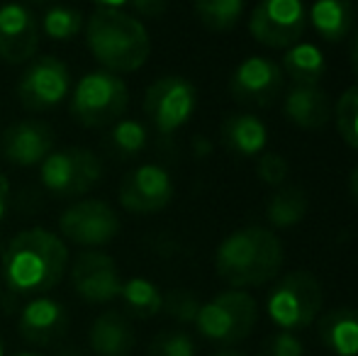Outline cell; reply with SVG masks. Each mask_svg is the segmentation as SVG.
Wrapping results in <instances>:
<instances>
[{
    "label": "cell",
    "mask_w": 358,
    "mask_h": 356,
    "mask_svg": "<svg viewBox=\"0 0 358 356\" xmlns=\"http://www.w3.org/2000/svg\"><path fill=\"white\" fill-rule=\"evenodd\" d=\"M69 269V247L59 234L29 227L10 239L3 257L5 283L17 295H44L62 283Z\"/></svg>",
    "instance_id": "cell-1"
},
{
    "label": "cell",
    "mask_w": 358,
    "mask_h": 356,
    "mask_svg": "<svg viewBox=\"0 0 358 356\" xmlns=\"http://www.w3.org/2000/svg\"><path fill=\"white\" fill-rule=\"evenodd\" d=\"M283 262V244L266 227L236 229L215 252L217 276L236 290L271 283L280 273Z\"/></svg>",
    "instance_id": "cell-2"
},
{
    "label": "cell",
    "mask_w": 358,
    "mask_h": 356,
    "mask_svg": "<svg viewBox=\"0 0 358 356\" xmlns=\"http://www.w3.org/2000/svg\"><path fill=\"white\" fill-rule=\"evenodd\" d=\"M85 42L105 71H139L151 54L149 32L137 17L115 8H98L85 20Z\"/></svg>",
    "instance_id": "cell-3"
},
{
    "label": "cell",
    "mask_w": 358,
    "mask_h": 356,
    "mask_svg": "<svg viewBox=\"0 0 358 356\" xmlns=\"http://www.w3.org/2000/svg\"><path fill=\"white\" fill-rule=\"evenodd\" d=\"M129 108V88L122 76L110 71H90L76 83L69 103L73 122L98 129L122 120Z\"/></svg>",
    "instance_id": "cell-4"
},
{
    "label": "cell",
    "mask_w": 358,
    "mask_h": 356,
    "mask_svg": "<svg viewBox=\"0 0 358 356\" xmlns=\"http://www.w3.org/2000/svg\"><path fill=\"white\" fill-rule=\"evenodd\" d=\"M259 322V305L254 295L246 290H224L215 295L213 300L200 305V313L195 318V327L205 339L215 344H239L254 332Z\"/></svg>",
    "instance_id": "cell-5"
},
{
    "label": "cell",
    "mask_w": 358,
    "mask_h": 356,
    "mask_svg": "<svg viewBox=\"0 0 358 356\" xmlns=\"http://www.w3.org/2000/svg\"><path fill=\"white\" fill-rule=\"evenodd\" d=\"M324 305V290L310 271L285 273L266 298L268 318L285 332L310 327Z\"/></svg>",
    "instance_id": "cell-6"
},
{
    "label": "cell",
    "mask_w": 358,
    "mask_h": 356,
    "mask_svg": "<svg viewBox=\"0 0 358 356\" xmlns=\"http://www.w3.org/2000/svg\"><path fill=\"white\" fill-rule=\"evenodd\" d=\"M103 178V164L90 149H54L39 164V180L57 198H78L95 188Z\"/></svg>",
    "instance_id": "cell-7"
},
{
    "label": "cell",
    "mask_w": 358,
    "mask_h": 356,
    "mask_svg": "<svg viewBox=\"0 0 358 356\" xmlns=\"http://www.w3.org/2000/svg\"><path fill=\"white\" fill-rule=\"evenodd\" d=\"M195 105L198 90L183 76H161L144 93V115L161 134H173L188 124Z\"/></svg>",
    "instance_id": "cell-8"
},
{
    "label": "cell",
    "mask_w": 358,
    "mask_h": 356,
    "mask_svg": "<svg viewBox=\"0 0 358 356\" xmlns=\"http://www.w3.org/2000/svg\"><path fill=\"white\" fill-rule=\"evenodd\" d=\"M307 29V8L302 0H261L249 17V32L271 49H290Z\"/></svg>",
    "instance_id": "cell-9"
},
{
    "label": "cell",
    "mask_w": 358,
    "mask_h": 356,
    "mask_svg": "<svg viewBox=\"0 0 358 356\" xmlns=\"http://www.w3.org/2000/svg\"><path fill=\"white\" fill-rule=\"evenodd\" d=\"M59 229L69 242L85 249L105 247L120 234V218L115 208L105 200L85 198L64 210L59 218Z\"/></svg>",
    "instance_id": "cell-10"
},
{
    "label": "cell",
    "mask_w": 358,
    "mask_h": 356,
    "mask_svg": "<svg viewBox=\"0 0 358 356\" xmlns=\"http://www.w3.org/2000/svg\"><path fill=\"white\" fill-rule=\"evenodd\" d=\"M71 88V71L57 57H39L24 69L17 83V98L27 110H47L59 105Z\"/></svg>",
    "instance_id": "cell-11"
},
{
    "label": "cell",
    "mask_w": 358,
    "mask_h": 356,
    "mask_svg": "<svg viewBox=\"0 0 358 356\" xmlns=\"http://www.w3.org/2000/svg\"><path fill=\"white\" fill-rule=\"evenodd\" d=\"M173 200V178L159 164L132 169L120 183V205L134 215L161 213Z\"/></svg>",
    "instance_id": "cell-12"
},
{
    "label": "cell",
    "mask_w": 358,
    "mask_h": 356,
    "mask_svg": "<svg viewBox=\"0 0 358 356\" xmlns=\"http://www.w3.org/2000/svg\"><path fill=\"white\" fill-rule=\"evenodd\" d=\"M285 76L275 62L266 57H249L234 69L229 78V93L236 103L251 108H266L283 93Z\"/></svg>",
    "instance_id": "cell-13"
},
{
    "label": "cell",
    "mask_w": 358,
    "mask_h": 356,
    "mask_svg": "<svg viewBox=\"0 0 358 356\" xmlns=\"http://www.w3.org/2000/svg\"><path fill=\"white\" fill-rule=\"evenodd\" d=\"M71 285L85 303H113L122 290V276L113 257L105 252H80L71 264Z\"/></svg>",
    "instance_id": "cell-14"
},
{
    "label": "cell",
    "mask_w": 358,
    "mask_h": 356,
    "mask_svg": "<svg viewBox=\"0 0 358 356\" xmlns=\"http://www.w3.org/2000/svg\"><path fill=\"white\" fill-rule=\"evenodd\" d=\"M39 22L22 3L0 8V59L8 64H27L37 57Z\"/></svg>",
    "instance_id": "cell-15"
},
{
    "label": "cell",
    "mask_w": 358,
    "mask_h": 356,
    "mask_svg": "<svg viewBox=\"0 0 358 356\" xmlns=\"http://www.w3.org/2000/svg\"><path fill=\"white\" fill-rule=\"evenodd\" d=\"M0 152L15 166H39L54 152V132L42 120H22L3 132Z\"/></svg>",
    "instance_id": "cell-16"
},
{
    "label": "cell",
    "mask_w": 358,
    "mask_h": 356,
    "mask_svg": "<svg viewBox=\"0 0 358 356\" xmlns=\"http://www.w3.org/2000/svg\"><path fill=\"white\" fill-rule=\"evenodd\" d=\"M69 329V313L59 300L37 295L22 308L17 320V332L27 344L34 347H47L66 334Z\"/></svg>",
    "instance_id": "cell-17"
},
{
    "label": "cell",
    "mask_w": 358,
    "mask_h": 356,
    "mask_svg": "<svg viewBox=\"0 0 358 356\" xmlns=\"http://www.w3.org/2000/svg\"><path fill=\"white\" fill-rule=\"evenodd\" d=\"M220 139L227 152L234 157H259L266 152L268 144V129L264 120H259L251 113H231L222 120L220 124Z\"/></svg>",
    "instance_id": "cell-18"
},
{
    "label": "cell",
    "mask_w": 358,
    "mask_h": 356,
    "mask_svg": "<svg viewBox=\"0 0 358 356\" xmlns=\"http://www.w3.org/2000/svg\"><path fill=\"white\" fill-rule=\"evenodd\" d=\"M283 110L292 124L310 132L322 129L334 118L329 95L320 86H292L285 95Z\"/></svg>",
    "instance_id": "cell-19"
},
{
    "label": "cell",
    "mask_w": 358,
    "mask_h": 356,
    "mask_svg": "<svg viewBox=\"0 0 358 356\" xmlns=\"http://www.w3.org/2000/svg\"><path fill=\"white\" fill-rule=\"evenodd\" d=\"M88 342L95 356H129L134 349L132 322L120 310H105L90 325Z\"/></svg>",
    "instance_id": "cell-20"
},
{
    "label": "cell",
    "mask_w": 358,
    "mask_h": 356,
    "mask_svg": "<svg viewBox=\"0 0 358 356\" xmlns=\"http://www.w3.org/2000/svg\"><path fill=\"white\" fill-rule=\"evenodd\" d=\"M320 342L336 356H358V310H329L320 320Z\"/></svg>",
    "instance_id": "cell-21"
},
{
    "label": "cell",
    "mask_w": 358,
    "mask_h": 356,
    "mask_svg": "<svg viewBox=\"0 0 358 356\" xmlns=\"http://www.w3.org/2000/svg\"><path fill=\"white\" fill-rule=\"evenodd\" d=\"M315 32L324 42H344L354 24V8L349 0H317L307 13Z\"/></svg>",
    "instance_id": "cell-22"
},
{
    "label": "cell",
    "mask_w": 358,
    "mask_h": 356,
    "mask_svg": "<svg viewBox=\"0 0 358 356\" xmlns=\"http://www.w3.org/2000/svg\"><path fill=\"white\" fill-rule=\"evenodd\" d=\"M283 69L295 81V86H317L327 73V62L320 47L297 42L290 49H285Z\"/></svg>",
    "instance_id": "cell-23"
},
{
    "label": "cell",
    "mask_w": 358,
    "mask_h": 356,
    "mask_svg": "<svg viewBox=\"0 0 358 356\" xmlns=\"http://www.w3.org/2000/svg\"><path fill=\"white\" fill-rule=\"evenodd\" d=\"M310 210V200H307V193L297 185H285V188H278L273 195H271L268 205H266V213H268V220L273 227H295L297 222H302Z\"/></svg>",
    "instance_id": "cell-24"
},
{
    "label": "cell",
    "mask_w": 358,
    "mask_h": 356,
    "mask_svg": "<svg viewBox=\"0 0 358 356\" xmlns=\"http://www.w3.org/2000/svg\"><path fill=\"white\" fill-rule=\"evenodd\" d=\"M124 308L129 315L139 320H149L154 315L161 313L164 308V293L156 288V283H151L149 278H127L122 280V290H120Z\"/></svg>",
    "instance_id": "cell-25"
},
{
    "label": "cell",
    "mask_w": 358,
    "mask_h": 356,
    "mask_svg": "<svg viewBox=\"0 0 358 356\" xmlns=\"http://www.w3.org/2000/svg\"><path fill=\"white\" fill-rule=\"evenodd\" d=\"M42 29L54 42H71L85 29V15L71 5H54L44 13Z\"/></svg>",
    "instance_id": "cell-26"
},
{
    "label": "cell",
    "mask_w": 358,
    "mask_h": 356,
    "mask_svg": "<svg viewBox=\"0 0 358 356\" xmlns=\"http://www.w3.org/2000/svg\"><path fill=\"white\" fill-rule=\"evenodd\" d=\"M244 13V0H195V15L213 32L236 27Z\"/></svg>",
    "instance_id": "cell-27"
},
{
    "label": "cell",
    "mask_w": 358,
    "mask_h": 356,
    "mask_svg": "<svg viewBox=\"0 0 358 356\" xmlns=\"http://www.w3.org/2000/svg\"><path fill=\"white\" fill-rule=\"evenodd\" d=\"M146 139H149V134L139 120H117L115 127L110 129V144L124 159H132L139 152H144Z\"/></svg>",
    "instance_id": "cell-28"
},
{
    "label": "cell",
    "mask_w": 358,
    "mask_h": 356,
    "mask_svg": "<svg viewBox=\"0 0 358 356\" xmlns=\"http://www.w3.org/2000/svg\"><path fill=\"white\" fill-rule=\"evenodd\" d=\"M334 120L341 139L358 152V86L346 88L334 105Z\"/></svg>",
    "instance_id": "cell-29"
},
{
    "label": "cell",
    "mask_w": 358,
    "mask_h": 356,
    "mask_svg": "<svg viewBox=\"0 0 358 356\" xmlns=\"http://www.w3.org/2000/svg\"><path fill=\"white\" fill-rule=\"evenodd\" d=\"M200 298L193 293V290H185V288H176V290H169L164 295V308L166 315L176 320L180 325H195V318L200 313Z\"/></svg>",
    "instance_id": "cell-30"
},
{
    "label": "cell",
    "mask_w": 358,
    "mask_h": 356,
    "mask_svg": "<svg viewBox=\"0 0 358 356\" xmlns=\"http://www.w3.org/2000/svg\"><path fill=\"white\" fill-rule=\"evenodd\" d=\"M149 356H195V342L190 334L171 329V332H161L151 339Z\"/></svg>",
    "instance_id": "cell-31"
},
{
    "label": "cell",
    "mask_w": 358,
    "mask_h": 356,
    "mask_svg": "<svg viewBox=\"0 0 358 356\" xmlns=\"http://www.w3.org/2000/svg\"><path fill=\"white\" fill-rule=\"evenodd\" d=\"M256 173H259L261 183L273 185V188H280V185H283L285 180H287V173H290V164H287L278 152H264V154H259Z\"/></svg>",
    "instance_id": "cell-32"
},
{
    "label": "cell",
    "mask_w": 358,
    "mask_h": 356,
    "mask_svg": "<svg viewBox=\"0 0 358 356\" xmlns=\"http://www.w3.org/2000/svg\"><path fill=\"white\" fill-rule=\"evenodd\" d=\"M264 356H305V344L300 342L295 332H280L271 334L264 342V349H261Z\"/></svg>",
    "instance_id": "cell-33"
},
{
    "label": "cell",
    "mask_w": 358,
    "mask_h": 356,
    "mask_svg": "<svg viewBox=\"0 0 358 356\" xmlns=\"http://www.w3.org/2000/svg\"><path fill=\"white\" fill-rule=\"evenodd\" d=\"M169 3L171 0H129V5L144 17H161L169 10Z\"/></svg>",
    "instance_id": "cell-34"
},
{
    "label": "cell",
    "mask_w": 358,
    "mask_h": 356,
    "mask_svg": "<svg viewBox=\"0 0 358 356\" xmlns=\"http://www.w3.org/2000/svg\"><path fill=\"white\" fill-rule=\"evenodd\" d=\"M8 200H10V180L5 173H0V222H3L5 213H8Z\"/></svg>",
    "instance_id": "cell-35"
},
{
    "label": "cell",
    "mask_w": 358,
    "mask_h": 356,
    "mask_svg": "<svg viewBox=\"0 0 358 356\" xmlns=\"http://www.w3.org/2000/svg\"><path fill=\"white\" fill-rule=\"evenodd\" d=\"M93 3H98L100 8H115V10H120L122 5H129V0H93Z\"/></svg>",
    "instance_id": "cell-36"
},
{
    "label": "cell",
    "mask_w": 358,
    "mask_h": 356,
    "mask_svg": "<svg viewBox=\"0 0 358 356\" xmlns=\"http://www.w3.org/2000/svg\"><path fill=\"white\" fill-rule=\"evenodd\" d=\"M349 190H351V195H354V200L358 203V166L351 171V178H349Z\"/></svg>",
    "instance_id": "cell-37"
},
{
    "label": "cell",
    "mask_w": 358,
    "mask_h": 356,
    "mask_svg": "<svg viewBox=\"0 0 358 356\" xmlns=\"http://www.w3.org/2000/svg\"><path fill=\"white\" fill-rule=\"evenodd\" d=\"M351 66H354V71L358 73V32H356L354 42H351Z\"/></svg>",
    "instance_id": "cell-38"
},
{
    "label": "cell",
    "mask_w": 358,
    "mask_h": 356,
    "mask_svg": "<svg viewBox=\"0 0 358 356\" xmlns=\"http://www.w3.org/2000/svg\"><path fill=\"white\" fill-rule=\"evenodd\" d=\"M215 356H246L241 352H234V349H222V352H217Z\"/></svg>",
    "instance_id": "cell-39"
},
{
    "label": "cell",
    "mask_w": 358,
    "mask_h": 356,
    "mask_svg": "<svg viewBox=\"0 0 358 356\" xmlns=\"http://www.w3.org/2000/svg\"><path fill=\"white\" fill-rule=\"evenodd\" d=\"M15 356H42V354H34V352H20V354H15Z\"/></svg>",
    "instance_id": "cell-40"
},
{
    "label": "cell",
    "mask_w": 358,
    "mask_h": 356,
    "mask_svg": "<svg viewBox=\"0 0 358 356\" xmlns=\"http://www.w3.org/2000/svg\"><path fill=\"white\" fill-rule=\"evenodd\" d=\"M5 354V347H3V339H0V356Z\"/></svg>",
    "instance_id": "cell-41"
},
{
    "label": "cell",
    "mask_w": 358,
    "mask_h": 356,
    "mask_svg": "<svg viewBox=\"0 0 358 356\" xmlns=\"http://www.w3.org/2000/svg\"><path fill=\"white\" fill-rule=\"evenodd\" d=\"M29 3H47V0H29Z\"/></svg>",
    "instance_id": "cell-42"
}]
</instances>
